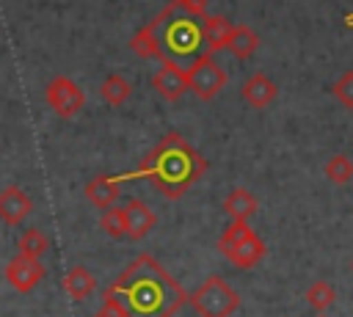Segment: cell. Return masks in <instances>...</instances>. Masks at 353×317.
Returning <instances> with one entry per match:
<instances>
[{
	"label": "cell",
	"instance_id": "4fadbf2b",
	"mask_svg": "<svg viewBox=\"0 0 353 317\" xmlns=\"http://www.w3.org/2000/svg\"><path fill=\"white\" fill-rule=\"evenodd\" d=\"M85 198H88L97 209H108V207H113L116 198H119V182H116L110 174L94 176V179L85 185Z\"/></svg>",
	"mask_w": 353,
	"mask_h": 317
},
{
	"label": "cell",
	"instance_id": "d4e9b609",
	"mask_svg": "<svg viewBox=\"0 0 353 317\" xmlns=\"http://www.w3.org/2000/svg\"><path fill=\"white\" fill-rule=\"evenodd\" d=\"M182 11H188L190 17H196V19H204L207 17V0H174Z\"/></svg>",
	"mask_w": 353,
	"mask_h": 317
},
{
	"label": "cell",
	"instance_id": "8fae6325",
	"mask_svg": "<svg viewBox=\"0 0 353 317\" xmlns=\"http://www.w3.org/2000/svg\"><path fill=\"white\" fill-rule=\"evenodd\" d=\"M234 267H254V265H259V259L265 256V243H262V237L256 234V232H251V234H245L240 243H234L226 254H223Z\"/></svg>",
	"mask_w": 353,
	"mask_h": 317
},
{
	"label": "cell",
	"instance_id": "d6986e66",
	"mask_svg": "<svg viewBox=\"0 0 353 317\" xmlns=\"http://www.w3.org/2000/svg\"><path fill=\"white\" fill-rule=\"evenodd\" d=\"M17 248H19V254L22 256H30V259H41L44 254H47V248H50V240H47V234L41 232V229H25L22 232V237H19V243H17Z\"/></svg>",
	"mask_w": 353,
	"mask_h": 317
},
{
	"label": "cell",
	"instance_id": "52a82bcc",
	"mask_svg": "<svg viewBox=\"0 0 353 317\" xmlns=\"http://www.w3.org/2000/svg\"><path fill=\"white\" fill-rule=\"evenodd\" d=\"M44 265L39 259H30V256H22L17 254L8 265H6V281L17 289V292H30L41 278H44Z\"/></svg>",
	"mask_w": 353,
	"mask_h": 317
},
{
	"label": "cell",
	"instance_id": "cb8c5ba5",
	"mask_svg": "<svg viewBox=\"0 0 353 317\" xmlns=\"http://www.w3.org/2000/svg\"><path fill=\"white\" fill-rule=\"evenodd\" d=\"M331 91H334V96H336L345 108H350V110H353V69H350V72H345V74L334 83V88H331Z\"/></svg>",
	"mask_w": 353,
	"mask_h": 317
},
{
	"label": "cell",
	"instance_id": "484cf974",
	"mask_svg": "<svg viewBox=\"0 0 353 317\" xmlns=\"http://www.w3.org/2000/svg\"><path fill=\"white\" fill-rule=\"evenodd\" d=\"M94 317H116V314H113V311H110L108 306H102V309H99V311H97Z\"/></svg>",
	"mask_w": 353,
	"mask_h": 317
},
{
	"label": "cell",
	"instance_id": "7c38bea8",
	"mask_svg": "<svg viewBox=\"0 0 353 317\" xmlns=\"http://www.w3.org/2000/svg\"><path fill=\"white\" fill-rule=\"evenodd\" d=\"M30 209H33V204H30V198L22 193V187L8 185L6 190H0V218H3L6 223H11V226L22 223Z\"/></svg>",
	"mask_w": 353,
	"mask_h": 317
},
{
	"label": "cell",
	"instance_id": "6da1fadb",
	"mask_svg": "<svg viewBox=\"0 0 353 317\" xmlns=\"http://www.w3.org/2000/svg\"><path fill=\"white\" fill-rule=\"evenodd\" d=\"M102 300L116 317H174L188 292L152 254H141L102 292Z\"/></svg>",
	"mask_w": 353,
	"mask_h": 317
},
{
	"label": "cell",
	"instance_id": "2e32d148",
	"mask_svg": "<svg viewBox=\"0 0 353 317\" xmlns=\"http://www.w3.org/2000/svg\"><path fill=\"white\" fill-rule=\"evenodd\" d=\"M63 289H66V295L72 298V300H85L94 289H97V278L83 267V265H74L66 276H63Z\"/></svg>",
	"mask_w": 353,
	"mask_h": 317
},
{
	"label": "cell",
	"instance_id": "5b68a950",
	"mask_svg": "<svg viewBox=\"0 0 353 317\" xmlns=\"http://www.w3.org/2000/svg\"><path fill=\"white\" fill-rule=\"evenodd\" d=\"M185 80H188V88H190L199 99L210 102V99H215V96L221 94V88L226 85V72L215 63L212 52L204 50L201 55H196V58L185 66Z\"/></svg>",
	"mask_w": 353,
	"mask_h": 317
},
{
	"label": "cell",
	"instance_id": "30bf717a",
	"mask_svg": "<svg viewBox=\"0 0 353 317\" xmlns=\"http://www.w3.org/2000/svg\"><path fill=\"white\" fill-rule=\"evenodd\" d=\"M243 99L251 105V108H256V110H262V108H268L270 102H276V96H279V85L268 77V74H251L245 83H243Z\"/></svg>",
	"mask_w": 353,
	"mask_h": 317
},
{
	"label": "cell",
	"instance_id": "9c48e42d",
	"mask_svg": "<svg viewBox=\"0 0 353 317\" xmlns=\"http://www.w3.org/2000/svg\"><path fill=\"white\" fill-rule=\"evenodd\" d=\"M124 226H127V237L132 240H143L154 223H157V215L149 209V204H143L141 198H130L124 207Z\"/></svg>",
	"mask_w": 353,
	"mask_h": 317
},
{
	"label": "cell",
	"instance_id": "277c9868",
	"mask_svg": "<svg viewBox=\"0 0 353 317\" xmlns=\"http://www.w3.org/2000/svg\"><path fill=\"white\" fill-rule=\"evenodd\" d=\"M190 306L199 317H232L240 309V295L226 278L210 276L190 292Z\"/></svg>",
	"mask_w": 353,
	"mask_h": 317
},
{
	"label": "cell",
	"instance_id": "7a4b0ae2",
	"mask_svg": "<svg viewBox=\"0 0 353 317\" xmlns=\"http://www.w3.org/2000/svg\"><path fill=\"white\" fill-rule=\"evenodd\" d=\"M204 171H207V160L179 132H168L146 152V157L135 171L116 174L113 179L116 182L149 179L165 198H179L190 190L193 182H199Z\"/></svg>",
	"mask_w": 353,
	"mask_h": 317
},
{
	"label": "cell",
	"instance_id": "7402d4cb",
	"mask_svg": "<svg viewBox=\"0 0 353 317\" xmlns=\"http://www.w3.org/2000/svg\"><path fill=\"white\" fill-rule=\"evenodd\" d=\"M325 176L334 182V185H347L353 179V160L347 154H334L328 163H325Z\"/></svg>",
	"mask_w": 353,
	"mask_h": 317
},
{
	"label": "cell",
	"instance_id": "4316f807",
	"mask_svg": "<svg viewBox=\"0 0 353 317\" xmlns=\"http://www.w3.org/2000/svg\"><path fill=\"white\" fill-rule=\"evenodd\" d=\"M347 22H350V25H353V14H350V17H347Z\"/></svg>",
	"mask_w": 353,
	"mask_h": 317
},
{
	"label": "cell",
	"instance_id": "e0dca14e",
	"mask_svg": "<svg viewBox=\"0 0 353 317\" xmlns=\"http://www.w3.org/2000/svg\"><path fill=\"white\" fill-rule=\"evenodd\" d=\"M223 209H226V215H232V221H248L256 212V196L245 187H234L226 196Z\"/></svg>",
	"mask_w": 353,
	"mask_h": 317
},
{
	"label": "cell",
	"instance_id": "8992f818",
	"mask_svg": "<svg viewBox=\"0 0 353 317\" xmlns=\"http://www.w3.org/2000/svg\"><path fill=\"white\" fill-rule=\"evenodd\" d=\"M44 99H47V105L55 110V116H61V119H72V116L85 105L83 88H80L74 80L63 77V74H58L55 80H50V85H47V91H44Z\"/></svg>",
	"mask_w": 353,
	"mask_h": 317
},
{
	"label": "cell",
	"instance_id": "3957f363",
	"mask_svg": "<svg viewBox=\"0 0 353 317\" xmlns=\"http://www.w3.org/2000/svg\"><path fill=\"white\" fill-rule=\"evenodd\" d=\"M143 28L157 47V61H168V63H176L185 69V63H190L196 55L204 52L201 50L204 47L201 19L182 11L174 0Z\"/></svg>",
	"mask_w": 353,
	"mask_h": 317
},
{
	"label": "cell",
	"instance_id": "5bb4252c",
	"mask_svg": "<svg viewBox=\"0 0 353 317\" xmlns=\"http://www.w3.org/2000/svg\"><path fill=\"white\" fill-rule=\"evenodd\" d=\"M229 36H232V22H229V19H223V17H210V14L201 19V39H204L207 52L226 50Z\"/></svg>",
	"mask_w": 353,
	"mask_h": 317
},
{
	"label": "cell",
	"instance_id": "ffe728a7",
	"mask_svg": "<svg viewBox=\"0 0 353 317\" xmlns=\"http://www.w3.org/2000/svg\"><path fill=\"white\" fill-rule=\"evenodd\" d=\"M303 298H306V303L314 306L317 311H325V309L334 306V300H336V289H334L328 281H314V284L306 287Z\"/></svg>",
	"mask_w": 353,
	"mask_h": 317
},
{
	"label": "cell",
	"instance_id": "ba28073f",
	"mask_svg": "<svg viewBox=\"0 0 353 317\" xmlns=\"http://www.w3.org/2000/svg\"><path fill=\"white\" fill-rule=\"evenodd\" d=\"M152 85L154 91L168 99V102H176L185 91H188V80H185V69L176 66V63H168V61H160V69L152 74Z\"/></svg>",
	"mask_w": 353,
	"mask_h": 317
},
{
	"label": "cell",
	"instance_id": "9a60e30c",
	"mask_svg": "<svg viewBox=\"0 0 353 317\" xmlns=\"http://www.w3.org/2000/svg\"><path fill=\"white\" fill-rule=\"evenodd\" d=\"M259 47V36L254 33V28L248 25H232V36H229V44L226 50L237 58V61H248Z\"/></svg>",
	"mask_w": 353,
	"mask_h": 317
},
{
	"label": "cell",
	"instance_id": "83f0119b",
	"mask_svg": "<svg viewBox=\"0 0 353 317\" xmlns=\"http://www.w3.org/2000/svg\"><path fill=\"white\" fill-rule=\"evenodd\" d=\"M320 317H323V314H320Z\"/></svg>",
	"mask_w": 353,
	"mask_h": 317
},
{
	"label": "cell",
	"instance_id": "44dd1931",
	"mask_svg": "<svg viewBox=\"0 0 353 317\" xmlns=\"http://www.w3.org/2000/svg\"><path fill=\"white\" fill-rule=\"evenodd\" d=\"M99 226H102V232L108 234V237H113V240H119V237H127V226H124V209L121 207H108V209H102V218H99Z\"/></svg>",
	"mask_w": 353,
	"mask_h": 317
},
{
	"label": "cell",
	"instance_id": "ac0fdd59",
	"mask_svg": "<svg viewBox=\"0 0 353 317\" xmlns=\"http://www.w3.org/2000/svg\"><path fill=\"white\" fill-rule=\"evenodd\" d=\"M99 94H102V99H105L110 108H119V105H124V102L130 99L132 85H130V80L121 77V74H108V77L102 80V85H99Z\"/></svg>",
	"mask_w": 353,
	"mask_h": 317
},
{
	"label": "cell",
	"instance_id": "603a6c76",
	"mask_svg": "<svg viewBox=\"0 0 353 317\" xmlns=\"http://www.w3.org/2000/svg\"><path fill=\"white\" fill-rule=\"evenodd\" d=\"M251 232H254V229L248 226V221H232V223L226 226V232L221 234V240H218V251L226 254L234 243H240V240H243L245 234H251Z\"/></svg>",
	"mask_w": 353,
	"mask_h": 317
}]
</instances>
